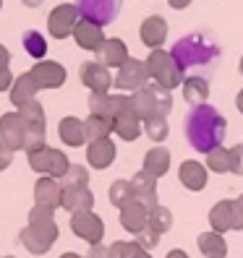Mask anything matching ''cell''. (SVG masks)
<instances>
[{
	"label": "cell",
	"instance_id": "1",
	"mask_svg": "<svg viewBox=\"0 0 243 258\" xmlns=\"http://www.w3.org/2000/svg\"><path fill=\"white\" fill-rule=\"evenodd\" d=\"M173 57L186 76H207L220 68L222 47L209 32H191L173 44Z\"/></svg>",
	"mask_w": 243,
	"mask_h": 258
},
{
	"label": "cell",
	"instance_id": "2",
	"mask_svg": "<svg viewBox=\"0 0 243 258\" xmlns=\"http://www.w3.org/2000/svg\"><path fill=\"white\" fill-rule=\"evenodd\" d=\"M183 133H186V141L193 151L209 154L212 149L222 146L225 133H227V120L212 104H199V107H191L186 112Z\"/></svg>",
	"mask_w": 243,
	"mask_h": 258
},
{
	"label": "cell",
	"instance_id": "3",
	"mask_svg": "<svg viewBox=\"0 0 243 258\" xmlns=\"http://www.w3.org/2000/svg\"><path fill=\"white\" fill-rule=\"evenodd\" d=\"M50 206H34L29 211V224L19 232V242L34 255H42L53 248V242L58 240V224H55V217H53Z\"/></svg>",
	"mask_w": 243,
	"mask_h": 258
},
{
	"label": "cell",
	"instance_id": "4",
	"mask_svg": "<svg viewBox=\"0 0 243 258\" xmlns=\"http://www.w3.org/2000/svg\"><path fill=\"white\" fill-rule=\"evenodd\" d=\"M144 63H147V68H149V73H152V79H155V84L170 89V92H173L175 86H183L186 73L180 71V66H178V60L173 57V52L152 50Z\"/></svg>",
	"mask_w": 243,
	"mask_h": 258
},
{
	"label": "cell",
	"instance_id": "5",
	"mask_svg": "<svg viewBox=\"0 0 243 258\" xmlns=\"http://www.w3.org/2000/svg\"><path fill=\"white\" fill-rule=\"evenodd\" d=\"M19 115L24 117V125H26V144L24 151L32 154V151L44 149V110L37 99L26 102L19 107Z\"/></svg>",
	"mask_w": 243,
	"mask_h": 258
},
{
	"label": "cell",
	"instance_id": "6",
	"mask_svg": "<svg viewBox=\"0 0 243 258\" xmlns=\"http://www.w3.org/2000/svg\"><path fill=\"white\" fill-rule=\"evenodd\" d=\"M29 167H32L34 172H42V175H50V177H63L68 172V157L63 154V151H58V149H50V146H44L39 151H32L29 154Z\"/></svg>",
	"mask_w": 243,
	"mask_h": 258
},
{
	"label": "cell",
	"instance_id": "7",
	"mask_svg": "<svg viewBox=\"0 0 243 258\" xmlns=\"http://www.w3.org/2000/svg\"><path fill=\"white\" fill-rule=\"evenodd\" d=\"M81 21V11L76 3H63V6H55L47 16V29H50V37L55 39H66L73 37V29L76 24Z\"/></svg>",
	"mask_w": 243,
	"mask_h": 258
},
{
	"label": "cell",
	"instance_id": "8",
	"mask_svg": "<svg viewBox=\"0 0 243 258\" xmlns=\"http://www.w3.org/2000/svg\"><path fill=\"white\" fill-rule=\"evenodd\" d=\"M149 79H152V73H149L147 63H141L136 57H128L115 73V86L120 92H139V89H144L149 84Z\"/></svg>",
	"mask_w": 243,
	"mask_h": 258
},
{
	"label": "cell",
	"instance_id": "9",
	"mask_svg": "<svg viewBox=\"0 0 243 258\" xmlns=\"http://www.w3.org/2000/svg\"><path fill=\"white\" fill-rule=\"evenodd\" d=\"M120 3H123V0H76V6L81 11V19L94 21L100 26H108L118 19Z\"/></svg>",
	"mask_w": 243,
	"mask_h": 258
},
{
	"label": "cell",
	"instance_id": "10",
	"mask_svg": "<svg viewBox=\"0 0 243 258\" xmlns=\"http://www.w3.org/2000/svg\"><path fill=\"white\" fill-rule=\"evenodd\" d=\"M71 230L76 237L86 240L89 245H97L105 237V222L94 211H76V214H71Z\"/></svg>",
	"mask_w": 243,
	"mask_h": 258
},
{
	"label": "cell",
	"instance_id": "11",
	"mask_svg": "<svg viewBox=\"0 0 243 258\" xmlns=\"http://www.w3.org/2000/svg\"><path fill=\"white\" fill-rule=\"evenodd\" d=\"M126 104H128V97H123V94H110V92H92L89 94V112L110 117V120H115L123 112Z\"/></svg>",
	"mask_w": 243,
	"mask_h": 258
},
{
	"label": "cell",
	"instance_id": "12",
	"mask_svg": "<svg viewBox=\"0 0 243 258\" xmlns=\"http://www.w3.org/2000/svg\"><path fill=\"white\" fill-rule=\"evenodd\" d=\"M79 79L89 92H110V86H115V76H110V68H105L97 60L79 68Z\"/></svg>",
	"mask_w": 243,
	"mask_h": 258
},
{
	"label": "cell",
	"instance_id": "13",
	"mask_svg": "<svg viewBox=\"0 0 243 258\" xmlns=\"http://www.w3.org/2000/svg\"><path fill=\"white\" fill-rule=\"evenodd\" d=\"M0 141L6 146H11L13 151L24 149L26 144V125H24V117L19 112H6L0 117Z\"/></svg>",
	"mask_w": 243,
	"mask_h": 258
},
{
	"label": "cell",
	"instance_id": "14",
	"mask_svg": "<svg viewBox=\"0 0 243 258\" xmlns=\"http://www.w3.org/2000/svg\"><path fill=\"white\" fill-rule=\"evenodd\" d=\"M139 37L144 42V47L149 50H162L165 39H168V21H165L160 13H152L141 21V29H139Z\"/></svg>",
	"mask_w": 243,
	"mask_h": 258
},
{
	"label": "cell",
	"instance_id": "15",
	"mask_svg": "<svg viewBox=\"0 0 243 258\" xmlns=\"http://www.w3.org/2000/svg\"><path fill=\"white\" fill-rule=\"evenodd\" d=\"M120 227L131 235H139L141 230L149 227V206H144L139 199H133L120 209Z\"/></svg>",
	"mask_w": 243,
	"mask_h": 258
},
{
	"label": "cell",
	"instance_id": "16",
	"mask_svg": "<svg viewBox=\"0 0 243 258\" xmlns=\"http://www.w3.org/2000/svg\"><path fill=\"white\" fill-rule=\"evenodd\" d=\"M34 76V81L39 89H58L66 84V68L53 60H37V66L29 71Z\"/></svg>",
	"mask_w": 243,
	"mask_h": 258
},
{
	"label": "cell",
	"instance_id": "17",
	"mask_svg": "<svg viewBox=\"0 0 243 258\" xmlns=\"http://www.w3.org/2000/svg\"><path fill=\"white\" fill-rule=\"evenodd\" d=\"M34 201L39 206H50V209H58L60 201H63V185H60L58 177H50V175H42L34 185Z\"/></svg>",
	"mask_w": 243,
	"mask_h": 258
},
{
	"label": "cell",
	"instance_id": "18",
	"mask_svg": "<svg viewBox=\"0 0 243 258\" xmlns=\"http://www.w3.org/2000/svg\"><path fill=\"white\" fill-rule=\"evenodd\" d=\"M73 39H76V44H79L81 50L97 52L102 47V42H105V34H102V26L100 24L81 19L79 24H76V29H73Z\"/></svg>",
	"mask_w": 243,
	"mask_h": 258
},
{
	"label": "cell",
	"instance_id": "19",
	"mask_svg": "<svg viewBox=\"0 0 243 258\" xmlns=\"http://www.w3.org/2000/svg\"><path fill=\"white\" fill-rule=\"evenodd\" d=\"M94 55H97V63H102L105 68H120L131 57L123 39H105Z\"/></svg>",
	"mask_w": 243,
	"mask_h": 258
},
{
	"label": "cell",
	"instance_id": "20",
	"mask_svg": "<svg viewBox=\"0 0 243 258\" xmlns=\"http://www.w3.org/2000/svg\"><path fill=\"white\" fill-rule=\"evenodd\" d=\"M233 224H235V201L222 199V201H217L215 206L209 209V227L215 232H220V235L230 232Z\"/></svg>",
	"mask_w": 243,
	"mask_h": 258
},
{
	"label": "cell",
	"instance_id": "21",
	"mask_svg": "<svg viewBox=\"0 0 243 258\" xmlns=\"http://www.w3.org/2000/svg\"><path fill=\"white\" fill-rule=\"evenodd\" d=\"M131 183H133V196L139 199L144 206H149V209H155L160 201H157V177L155 175H149L147 170H141V172H136L133 177H131Z\"/></svg>",
	"mask_w": 243,
	"mask_h": 258
},
{
	"label": "cell",
	"instance_id": "22",
	"mask_svg": "<svg viewBox=\"0 0 243 258\" xmlns=\"http://www.w3.org/2000/svg\"><path fill=\"white\" fill-rule=\"evenodd\" d=\"M178 180L183 183L186 190H204L207 188V167L202 162H193V159H186L183 164H180L178 170Z\"/></svg>",
	"mask_w": 243,
	"mask_h": 258
},
{
	"label": "cell",
	"instance_id": "23",
	"mask_svg": "<svg viewBox=\"0 0 243 258\" xmlns=\"http://www.w3.org/2000/svg\"><path fill=\"white\" fill-rule=\"evenodd\" d=\"M86 162L94 167V170H108L115 162V144L110 139H100L92 141L86 146Z\"/></svg>",
	"mask_w": 243,
	"mask_h": 258
},
{
	"label": "cell",
	"instance_id": "24",
	"mask_svg": "<svg viewBox=\"0 0 243 258\" xmlns=\"http://www.w3.org/2000/svg\"><path fill=\"white\" fill-rule=\"evenodd\" d=\"M66 211L76 214V211H92L94 206V193L86 188H63V201H60Z\"/></svg>",
	"mask_w": 243,
	"mask_h": 258
},
{
	"label": "cell",
	"instance_id": "25",
	"mask_svg": "<svg viewBox=\"0 0 243 258\" xmlns=\"http://www.w3.org/2000/svg\"><path fill=\"white\" fill-rule=\"evenodd\" d=\"M37 92H39V86L34 81V76L26 71V73L16 76V81H13V86H11V102L16 104V107H21V104L32 102L37 97Z\"/></svg>",
	"mask_w": 243,
	"mask_h": 258
},
{
	"label": "cell",
	"instance_id": "26",
	"mask_svg": "<svg viewBox=\"0 0 243 258\" xmlns=\"http://www.w3.org/2000/svg\"><path fill=\"white\" fill-rule=\"evenodd\" d=\"M131 102H133V112L136 117L141 120H149V117H160L157 112V102H155V92H152V86L147 84L144 89H139V92L131 94Z\"/></svg>",
	"mask_w": 243,
	"mask_h": 258
},
{
	"label": "cell",
	"instance_id": "27",
	"mask_svg": "<svg viewBox=\"0 0 243 258\" xmlns=\"http://www.w3.org/2000/svg\"><path fill=\"white\" fill-rule=\"evenodd\" d=\"M183 99L191 104V107H199V104H207L209 99V81L204 76H188L183 81Z\"/></svg>",
	"mask_w": 243,
	"mask_h": 258
},
{
	"label": "cell",
	"instance_id": "28",
	"mask_svg": "<svg viewBox=\"0 0 243 258\" xmlns=\"http://www.w3.org/2000/svg\"><path fill=\"white\" fill-rule=\"evenodd\" d=\"M144 170L149 175H155V177L168 175V170H170V151L165 146H152L144 154Z\"/></svg>",
	"mask_w": 243,
	"mask_h": 258
},
{
	"label": "cell",
	"instance_id": "29",
	"mask_svg": "<svg viewBox=\"0 0 243 258\" xmlns=\"http://www.w3.org/2000/svg\"><path fill=\"white\" fill-rule=\"evenodd\" d=\"M196 245H199L202 255L204 258H227V242L220 232L209 230V232H202L199 240H196Z\"/></svg>",
	"mask_w": 243,
	"mask_h": 258
},
{
	"label": "cell",
	"instance_id": "30",
	"mask_svg": "<svg viewBox=\"0 0 243 258\" xmlns=\"http://www.w3.org/2000/svg\"><path fill=\"white\" fill-rule=\"evenodd\" d=\"M58 133H60V141L68 144V146H81L86 141V133H84V120L79 117H63L60 120V125H58Z\"/></svg>",
	"mask_w": 243,
	"mask_h": 258
},
{
	"label": "cell",
	"instance_id": "31",
	"mask_svg": "<svg viewBox=\"0 0 243 258\" xmlns=\"http://www.w3.org/2000/svg\"><path fill=\"white\" fill-rule=\"evenodd\" d=\"M115 131V123L110 117H102V115H92L84 120V133H86V141H100V139H110V133Z\"/></svg>",
	"mask_w": 243,
	"mask_h": 258
},
{
	"label": "cell",
	"instance_id": "32",
	"mask_svg": "<svg viewBox=\"0 0 243 258\" xmlns=\"http://www.w3.org/2000/svg\"><path fill=\"white\" fill-rule=\"evenodd\" d=\"M113 123H115V131H113V133L120 136V139L128 141V144L136 141V139L141 136V120L136 117V115H118Z\"/></svg>",
	"mask_w": 243,
	"mask_h": 258
},
{
	"label": "cell",
	"instance_id": "33",
	"mask_svg": "<svg viewBox=\"0 0 243 258\" xmlns=\"http://www.w3.org/2000/svg\"><path fill=\"white\" fill-rule=\"evenodd\" d=\"M21 44H24L26 55L34 57V60H42L44 55H47V39H44V37L37 32V29H29V32H24Z\"/></svg>",
	"mask_w": 243,
	"mask_h": 258
},
{
	"label": "cell",
	"instance_id": "34",
	"mask_svg": "<svg viewBox=\"0 0 243 258\" xmlns=\"http://www.w3.org/2000/svg\"><path fill=\"white\" fill-rule=\"evenodd\" d=\"M108 199H110L113 206L123 209L126 204H131L136 199V196H133V183H131V180H115V183L110 185V190H108Z\"/></svg>",
	"mask_w": 243,
	"mask_h": 258
},
{
	"label": "cell",
	"instance_id": "35",
	"mask_svg": "<svg viewBox=\"0 0 243 258\" xmlns=\"http://www.w3.org/2000/svg\"><path fill=\"white\" fill-rule=\"evenodd\" d=\"M207 157V170L209 172H215V175H225V172H230V149H225V146H217V149H212Z\"/></svg>",
	"mask_w": 243,
	"mask_h": 258
},
{
	"label": "cell",
	"instance_id": "36",
	"mask_svg": "<svg viewBox=\"0 0 243 258\" xmlns=\"http://www.w3.org/2000/svg\"><path fill=\"white\" fill-rule=\"evenodd\" d=\"M149 227L160 235L170 232L173 230V211L168 206H160V204L155 209H149Z\"/></svg>",
	"mask_w": 243,
	"mask_h": 258
},
{
	"label": "cell",
	"instance_id": "37",
	"mask_svg": "<svg viewBox=\"0 0 243 258\" xmlns=\"http://www.w3.org/2000/svg\"><path fill=\"white\" fill-rule=\"evenodd\" d=\"M60 185H63V188H86V185H89V172H86V167L71 164L68 172L60 177Z\"/></svg>",
	"mask_w": 243,
	"mask_h": 258
},
{
	"label": "cell",
	"instance_id": "38",
	"mask_svg": "<svg viewBox=\"0 0 243 258\" xmlns=\"http://www.w3.org/2000/svg\"><path fill=\"white\" fill-rule=\"evenodd\" d=\"M168 117H149L144 120V133L149 136V141H165L168 139Z\"/></svg>",
	"mask_w": 243,
	"mask_h": 258
},
{
	"label": "cell",
	"instance_id": "39",
	"mask_svg": "<svg viewBox=\"0 0 243 258\" xmlns=\"http://www.w3.org/2000/svg\"><path fill=\"white\" fill-rule=\"evenodd\" d=\"M160 237H162L160 232H155L152 227H147V230H141L139 235H136V242H139L144 250H155L160 245Z\"/></svg>",
	"mask_w": 243,
	"mask_h": 258
},
{
	"label": "cell",
	"instance_id": "40",
	"mask_svg": "<svg viewBox=\"0 0 243 258\" xmlns=\"http://www.w3.org/2000/svg\"><path fill=\"white\" fill-rule=\"evenodd\" d=\"M230 172L243 177V144H235L230 149Z\"/></svg>",
	"mask_w": 243,
	"mask_h": 258
},
{
	"label": "cell",
	"instance_id": "41",
	"mask_svg": "<svg viewBox=\"0 0 243 258\" xmlns=\"http://www.w3.org/2000/svg\"><path fill=\"white\" fill-rule=\"evenodd\" d=\"M128 253H131V242L126 240H115L110 245V258H128Z\"/></svg>",
	"mask_w": 243,
	"mask_h": 258
},
{
	"label": "cell",
	"instance_id": "42",
	"mask_svg": "<svg viewBox=\"0 0 243 258\" xmlns=\"http://www.w3.org/2000/svg\"><path fill=\"white\" fill-rule=\"evenodd\" d=\"M11 162H13V149H11V146H6L3 141H0V172H3Z\"/></svg>",
	"mask_w": 243,
	"mask_h": 258
},
{
	"label": "cell",
	"instance_id": "43",
	"mask_svg": "<svg viewBox=\"0 0 243 258\" xmlns=\"http://www.w3.org/2000/svg\"><path fill=\"white\" fill-rule=\"evenodd\" d=\"M84 258H110V248H105L102 242H97V245H89V253Z\"/></svg>",
	"mask_w": 243,
	"mask_h": 258
},
{
	"label": "cell",
	"instance_id": "44",
	"mask_svg": "<svg viewBox=\"0 0 243 258\" xmlns=\"http://www.w3.org/2000/svg\"><path fill=\"white\" fill-rule=\"evenodd\" d=\"M11 86H13V73L8 68H3L0 71V92H6V89H11Z\"/></svg>",
	"mask_w": 243,
	"mask_h": 258
},
{
	"label": "cell",
	"instance_id": "45",
	"mask_svg": "<svg viewBox=\"0 0 243 258\" xmlns=\"http://www.w3.org/2000/svg\"><path fill=\"white\" fill-rule=\"evenodd\" d=\"M128 258H152V253L149 250H144L141 245H139V242H131V253H128Z\"/></svg>",
	"mask_w": 243,
	"mask_h": 258
},
{
	"label": "cell",
	"instance_id": "46",
	"mask_svg": "<svg viewBox=\"0 0 243 258\" xmlns=\"http://www.w3.org/2000/svg\"><path fill=\"white\" fill-rule=\"evenodd\" d=\"M193 3V0H168V6L173 8V11H183V8H188Z\"/></svg>",
	"mask_w": 243,
	"mask_h": 258
},
{
	"label": "cell",
	"instance_id": "47",
	"mask_svg": "<svg viewBox=\"0 0 243 258\" xmlns=\"http://www.w3.org/2000/svg\"><path fill=\"white\" fill-rule=\"evenodd\" d=\"M8 63H11V55H8V50L3 47V44H0V71L8 68Z\"/></svg>",
	"mask_w": 243,
	"mask_h": 258
},
{
	"label": "cell",
	"instance_id": "48",
	"mask_svg": "<svg viewBox=\"0 0 243 258\" xmlns=\"http://www.w3.org/2000/svg\"><path fill=\"white\" fill-rule=\"evenodd\" d=\"M165 258H188V253H186V250H180V248H175V250H170Z\"/></svg>",
	"mask_w": 243,
	"mask_h": 258
},
{
	"label": "cell",
	"instance_id": "49",
	"mask_svg": "<svg viewBox=\"0 0 243 258\" xmlns=\"http://www.w3.org/2000/svg\"><path fill=\"white\" fill-rule=\"evenodd\" d=\"M21 3L26 6V8H37V6H42L44 0H21Z\"/></svg>",
	"mask_w": 243,
	"mask_h": 258
},
{
	"label": "cell",
	"instance_id": "50",
	"mask_svg": "<svg viewBox=\"0 0 243 258\" xmlns=\"http://www.w3.org/2000/svg\"><path fill=\"white\" fill-rule=\"evenodd\" d=\"M235 104H238V112L243 115V89H240V92H238V99H235Z\"/></svg>",
	"mask_w": 243,
	"mask_h": 258
},
{
	"label": "cell",
	"instance_id": "51",
	"mask_svg": "<svg viewBox=\"0 0 243 258\" xmlns=\"http://www.w3.org/2000/svg\"><path fill=\"white\" fill-rule=\"evenodd\" d=\"M235 206H238V211H240V217H243V193L235 199Z\"/></svg>",
	"mask_w": 243,
	"mask_h": 258
},
{
	"label": "cell",
	"instance_id": "52",
	"mask_svg": "<svg viewBox=\"0 0 243 258\" xmlns=\"http://www.w3.org/2000/svg\"><path fill=\"white\" fill-rule=\"evenodd\" d=\"M60 258H84V255H79V253H63Z\"/></svg>",
	"mask_w": 243,
	"mask_h": 258
},
{
	"label": "cell",
	"instance_id": "53",
	"mask_svg": "<svg viewBox=\"0 0 243 258\" xmlns=\"http://www.w3.org/2000/svg\"><path fill=\"white\" fill-rule=\"evenodd\" d=\"M238 68H240V76H243V57H240V66Z\"/></svg>",
	"mask_w": 243,
	"mask_h": 258
},
{
	"label": "cell",
	"instance_id": "54",
	"mask_svg": "<svg viewBox=\"0 0 243 258\" xmlns=\"http://www.w3.org/2000/svg\"><path fill=\"white\" fill-rule=\"evenodd\" d=\"M6 258H16V255H6Z\"/></svg>",
	"mask_w": 243,
	"mask_h": 258
},
{
	"label": "cell",
	"instance_id": "55",
	"mask_svg": "<svg viewBox=\"0 0 243 258\" xmlns=\"http://www.w3.org/2000/svg\"><path fill=\"white\" fill-rule=\"evenodd\" d=\"M0 6H3V0H0Z\"/></svg>",
	"mask_w": 243,
	"mask_h": 258
}]
</instances>
